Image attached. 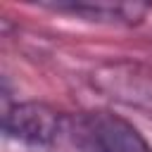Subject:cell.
I'll return each mask as SVG.
<instances>
[{
	"instance_id": "obj_1",
	"label": "cell",
	"mask_w": 152,
	"mask_h": 152,
	"mask_svg": "<svg viewBox=\"0 0 152 152\" xmlns=\"http://www.w3.org/2000/svg\"><path fill=\"white\" fill-rule=\"evenodd\" d=\"M66 138L78 152H152V145L131 121L107 109L69 116Z\"/></svg>"
},
{
	"instance_id": "obj_2",
	"label": "cell",
	"mask_w": 152,
	"mask_h": 152,
	"mask_svg": "<svg viewBox=\"0 0 152 152\" xmlns=\"http://www.w3.org/2000/svg\"><path fill=\"white\" fill-rule=\"evenodd\" d=\"M66 121L69 116L45 102H14L2 114L5 133L28 145H50L66 135Z\"/></svg>"
},
{
	"instance_id": "obj_3",
	"label": "cell",
	"mask_w": 152,
	"mask_h": 152,
	"mask_svg": "<svg viewBox=\"0 0 152 152\" xmlns=\"http://www.w3.org/2000/svg\"><path fill=\"white\" fill-rule=\"evenodd\" d=\"M57 12H69V14H78L93 21H124V24H133L138 21L145 12L147 5H138V2H107V0H97V2H52L48 5Z\"/></svg>"
}]
</instances>
